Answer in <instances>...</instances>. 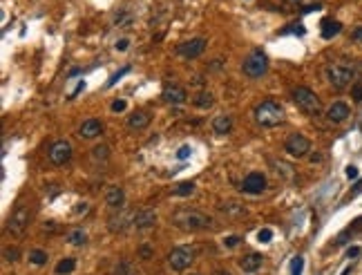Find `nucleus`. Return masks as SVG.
Listing matches in <instances>:
<instances>
[{
	"label": "nucleus",
	"instance_id": "nucleus-1",
	"mask_svg": "<svg viewBox=\"0 0 362 275\" xmlns=\"http://www.w3.org/2000/svg\"><path fill=\"white\" fill-rule=\"evenodd\" d=\"M173 224L181 230H188V233H197V230H204L210 226V217L204 215L199 210H190V208H181L173 215Z\"/></svg>",
	"mask_w": 362,
	"mask_h": 275
},
{
	"label": "nucleus",
	"instance_id": "nucleus-2",
	"mask_svg": "<svg viewBox=\"0 0 362 275\" xmlns=\"http://www.w3.org/2000/svg\"><path fill=\"white\" fill-rule=\"evenodd\" d=\"M255 121L262 128H275L284 121V110H282V105L278 101L266 99L255 108Z\"/></svg>",
	"mask_w": 362,
	"mask_h": 275
},
{
	"label": "nucleus",
	"instance_id": "nucleus-3",
	"mask_svg": "<svg viewBox=\"0 0 362 275\" xmlns=\"http://www.w3.org/2000/svg\"><path fill=\"white\" fill-rule=\"evenodd\" d=\"M291 96H293V103H295L302 112H306V114H320L322 103H320V99H317V94L313 90L304 88V85H297V88H293Z\"/></svg>",
	"mask_w": 362,
	"mask_h": 275
},
{
	"label": "nucleus",
	"instance_id": "nucleus-4",
	"mask_svg": "<svg viewBox=\"0 0 362 275\" xmlns=\"http://www.w3.org/2000/svg\"><path fill=\"white\" fill-rule=\"evenodd\" d=\"M327 81L333 90H347L353 81V65L349 63H331L327 67Z\"/></svg>",
	"mask_w": 362,
	"mask_h": 275
},
{
	"label": "nucleus",
	"instance_id": "nucleus-5",
	"mask_svg": "<svg viewBox=\"0 0 362 275\" xmlns=\"http://www.w3.org/2000/svg\"><path fill=\"white\" fill-rule=\"evenodd\" d=\"M242 72L248 78H260L268 72V58L262 50H255L253 54H248L246 60L242 63Z\"/></svg>",
	"mask_w": 362,
	"mask_h": 275
},
{
	"label": "nucleus",
	"instance_id": "nucleus-6",
	"mask_svg": "<svg viewBox=\"0 0 362 275\" xmlns=\"http://www.w3.org/2000/svg\"><path fill=\"white\" fill-rule=\"evenodd\" d=\"M193 262H195V250L190 246H177L168 255V264L173 271H186Z\"/></svg>",
	"mask_w": 362,
	"mask_h": 275
},
{
	"label": "nucleus",
	"instance_id": "nucleus-7",
	"mask_svg": "<svg viewBox=\"0 0 362 275\" xmlns=\"http://www.w3.org/2000/svg\"><path fill=\"white\" fill-rule=\"evenodd\" d=\"M29 222H32V213H29V208H25V206H18V208L11 213L7 228H9L14 235H23V233L27 230Z\"/></svg>",
	"mask_w": 362,
	"mask_h": 275
},
{
	"label": "nucleus",
	"instance_id": "nucleus-8",
	"mask_svg": "<svg viewBox=\"0 0 362 275\" xmlns=\"http://www.w3.org/2000/svg\"><path fill=\"white\" fill-rule=\"evenodd\" d=\"M47 155H50V161L54 163V166H65V163L72 159V143L65 141V139H58V141L52 143V148H50Z\"/></svg>",
	"mask_w": 362,
	"mask_h": 275
},
{
	"label": "nucleus",
	"instance_id": "nucleus-9",
	"mask_svg": "<svg viewBox=\"0 0 362 275\" xmlns=\"http://www.w3.org/2000/svg\"><path fill=\"white\" fill-rule=\"evenodd\" d=\"M284 150H286L291 157H297V159H300V157H306V152L311 150V141L304 137V134L295 132V134H291V137L286 139Z\"/></svg>",
	"mask_w": 362,
	"mask_h": 275
},
{
	"label": "nucleus",
	"instance_id": "nucleus-10",
	"mask_svg": "<svg viewBox=\"0 0 362 275\" xmlns=\"http://www.w3.org/2000/svg\"><path fill=\"white\" fill-rule=\"evenodd\" d=\"M206 38H201V36H197V38H190L186 43H181V45H177V54L183 58H188V60H193V58H197L204 54L206 50Z\"/></svg>",
	"mask_w": 362,
	"mask_h": 275
},
{
	"label": "nucleus",
	"instance_id": "nucleus-11",
	"mask_svg": "<svg viewBox=\"0 0 362 275\" xmlns=\"http://www.w3.org/2000/svg\"><path fill=\"white\" fill-rule=\"evenodd\" d=\"M264 188H266V177L262 173H248L242 181V191L248 195H260L264 193Z\"/></svg>",
	"mask_w": 362,
	"mask_h": 275
},
{
	"label": "nucleus",
	"instance_id": "nucleus-12",
	"mask_svg": "<svg viewBox=\"0 0 362 275\" xmlns=\"http://www.w3.org/2000/svg\"><path fill=\"white\" fill-rule=\"evenodd\" d=\"M349 114H351V108L347 105L345 101H335L333 105H331L327 110V121L329 123H345V121L349 119Z\"/></svg>",
	"mask_w": 362,
	"mask_h": 275
},
{
	"label": "nucleus",
	"instance_id": "nucleus-13",
	"mask_svg": "<svg viewBox=\"0 0 362 275\" xmlns=\"http://www.w3.org/2000/svg\"><path fill=\"white\" fill-rule=\"evenodd\" d=\"M132 224H134V228H137V230H148V228H152V226L157 224V213L150 210V208L139 210L137 215L132 217Z\"/></svg>",
	"mask_w": 362,
	"mask_h": 275
},
{
	"label": "nucleus",
	"instance_id": "nucleus-14",
	"mask_svg": "<svg viewBox=\"0 0 362 275\" xmlns=\"http://www.w3.org/2000/svg\"><path fill=\"white\" fill-rule=\"evenodd\" d=\"M161 96H163L165 103H170V105H181V103H186V99H188L186 90L179 88V85H165Z\"/></svg>",
	"mask_w": 362,
	"mask_h": 275
},
{
	"label": "nucleus",
	"instance_id": "nucleus-15",
	"mask_svg": "<svg viewBox=\"0 0 362 275\" xmlns=\"http://www.w3.org/2000/svg\"><path fill=\"white\" fill-rule=\"evenodd\" d=\"M105 204L110 206L112 210H121L125 204V193L121 186H110L108 193H105Z\"/></svg>",
	"mask_w": 362,
	"mask_h": 275
},
{
	"label": "nucleus",
	"instance_id": "nucleus-16",
	"mask_svg": "<svg viewBox=\"0 0 362 275\" xmlns=\"http://www.w3.org/2000/svg\"><path fill=\"white\" fill-rule=\"evenodd\" d=\"M78 134H81L83 139H96L103 134V123L99 119H88L83 121L81 128H78Z\"/></svg>",
	"mask_w": 362,
	"mask_h": 275
},
{
	"label": "nucleus",
	"instance_id": "nucleus-17",
	"mask_svg": "<svg viewBox=\"0 0 362 275\" xmlns=\"http://www.w3.org/2000/svg\"><path fill=\"white\" fill-rule=\"evenodd\" d=\"M150 125V114L143 112V110H137L130 119H127V128L130 130H145Z\"/></svg>",
	"mask_w": 362,
	"mask_h": 275
},
{
	"label": "nucleus",
	"instance_id": "nucleus-18",
	"mask_svg": "<svg viewBox=\"0 0 362 275\" xmlns=\"http://www.w3.org/2000/svg\"><path fill=\"white\" fill-rule=\"evenodd\" d=\"M262 255L260 253H248L246 258H242V262H239V266H242L244 273H255L257 268L262 266Z\"/></svg>",
	"mask_w": 362,
	"mask_h": 275
},
{
	"label": "nucleus",
	"instance_id": "nucleus-19",
	"mask_svg": "<svg viewBox=\"0 0 362 275\" xmlns=\"http://www.w3.org/2000/svg\"><path fill=\"white\" fill-rule=\"evenodd\" d=\"M342 32V23L340 20H333V18H324L322 20V38L331 40L333 36H337Z\"/></svg>",
	"mask_w": 362,
	"mask_h": 275
},
{
	"label": "nucleus",
	"instance_id": "nucleus-20",
	"mask_svg": "<svg viewBox=\"0 0 362 275\" xmlns=\"http://www.w3.org/2000/svg\"><path fill=\"white\" fill-rule=\"evenodd\" d=\"M212 130H215V134H228L232 130V117H228V114L215 117L212 119Z\"/></svg>",
	"mask_w": 362,
	"mask_h": 275
},
{
	"label": "nucleus",
	"instance_id": "nucleus-21",
	"mask_svg": "<svg viewBox=\"0 0 362 275\" xmlns=\"http://www.w3.org/2000/svg\"><path fill=\"white\" fill-rule=\"evenodd\" d=\"M193 103H195V108H199V110H208V108L215 105V96H212V92L204 90V92H199V94L195 96Z\"/></svg>",
	"mask_w": 362,
	"mask_h": 275
},
{
	"label": "nucleus",
	"instance_id": "nucleus-22",
	"mask_svg": "<svg viewBox=\"0 0 362 275\" xmlns=\"http://www.w3.org/2000/svg\"><path fill=\"white\" fill-rule=\"evenodd\" d=\"M125 224H127V215H125V213L110 217V230H114V233H123V230H125Z\"/></svg>",
	"mask_w": 362,
	"mask_h": 275
},
{
	"label": "nucleus",
	"instance_id": "nucleus-23",
	"mask_svg": "<svg viewBox=\"0 0 362 275\" xmlns=\"http://www.w3.org/2000/svg\"><path fill=\"white\" fill-rule=\"evenodd\" d=\"M67 242H70L72 246H83V244H88V233H85L83 228H74L67 235Z\"/></svg>",
	"mask_w": 362,
	"mask_h": 275
},
{
	"label": "nucleus",
	"instance_id": "nucleus-24",
	"mask_svg": "<svg viewBox=\"0 0 362 275\" xmlns=\"http://www.w3.org/2000/svg\"><path fill=\"white\" fill-rule=\"evenodd\" d=\"M195 193V183L193 181H181L177 183V186L173 188V195H177V197H188V195Z\"/></svg>",
	"mask_w": 362,
	"mask_h": 275
},
{
	"label": "nucleus",
	"instance_id": "nucleus-25",
	"mask_svg": "<svg viewBox=\"0 0 362 275\" xmlns=\"http://www.w3.org/2000/svg\"><path fill=\"white\" fill-rule=\"evenodd\" d=\"M74 268H76V260L74 258H65V260H60L56 264V273L58 275H70Z\"/></svg>",
	"mask_w": 362,
	"mask_h": 275
},
{
	"label": "nucleus",
	"instance_id": "nucleus-26",
	"mask_svg": "<svg viewBox=\"0 0 362 275\" xmlns=\"http://www.w3.org/2000/svg\"><path fill=\"white\" fill-rule=\"evenodd\" d=\"M114 25H119V27H130L132 25V14L130 11H125V9H119L114 14Z\"/></svg>",
	"mask_w": 362,
	"mask_h": 275
},
{
	"label": "nucleus",
	"instance_id": "nucleus-27",
	"mask_svg": "<svg viewBox=\"0 0 362 275\" xmlns=\"http://www.w3.org/2000/svg\"><path fill=\"white\" fill-rule=\"evenodd\" d=\"M29 262H32L34 266H42L47 262V253H45V250H40V248L29 250Z\"/></svg>",
	"mask_w": 362,
	"mask_h": 275
},
{
	"label": "nucleus",
	"instance_id": "nucleus-28",
	"mask_svg": "<svg viewBox=\"0 0 362 275\" xmlns=\"http://www.w3.org/2000/svg\"><path fill=\"white\" fill-rule=\"evenodd\" d=\"M108 157H110V148H108V145H96V148L92 150V159H94V161H105Z\"/></svg>",
	"mask_w": 362,
	"mask_h": 275
},
{
	"label": "nucleus",
	"instance_id": "nucleus-29",
	"mask_svg": "<svg viewBox=\"0 0 362 275\" xmlns=\"http://www.w3.org/2000/svg\"><path fill=\"white\" fill-rule=\"evenodd\" d=\"M302 266H304V260L300 258V255H295V258H293V266H291V275H300L302 273Z\"/></svg>",
	"mask_w": 362,
	"mask_h": 275
},
{
	"label": "nucleus",
	"instance_id": "nucleus-30",
	"mask_svg": "<svg viewBox=\"0 0 362 275\" xmlns=\"http://www.w3.org/2000/svg\"><path fill=\"white\" fill-rule=\"evenodd\" d=\"M257 240H260L262 244H268V242L273 240V230L271 228H262L260 233H257Z\"/></svg>",
	"mask_w": 362,
	"mask_h": 275
},
{
	"label": "nucleus",
	"instance_id": "nucleus-31",
	"mask_svg": "<svg viewBox=\"0 0 362 275\" xmlns=\"http://www.w3.org/2000/svg\"><path fill=\"white\" fill-rule=\"evenodd\" d=\"M190 155H193V148H190V145H181V148L177 150V159H179V161H186V159H190Z\"/></svg>",
	"mask_w": 362,
	"mask_h": 275
},
{
	"label": "nucleus",
	"instance_id": "nucleus-32",
	"mask_svg": "<svg viewBox=\"0 0 362 275\" xmlns=\"http://www.w3.org/2000/svg\"><path fill=\"white\" fill-rule=\"evenodd\" d=\"M304 32H306V29H304V25H300V23H297V25H291L288 29H282L280 34H300V36H302Z\"/></svg>",
	"mask_w": 362,
	"mask_h": 275
},
{
	"label": "nucleus",
	"instance_id": "nucleus-33",
	"mask_svg": "<svg viewBox=\"0 0 362 275\" xmlns=\"http://www.w3.org/2000/svg\"><path fill=\"white\" fill-rule=\"evenodd\" d=\"M116 273H119V275H134L132 266H130V262H121L119 268H116Z\"/></svg>",
	"mask_w": 362,
	"mask_h": 275
},
{
	"label": "nucleus",
	"instance_id": "nucleus-34",
	"mask_svg": "<svg viewBox=\"0 0 362 275\" xmlns=\"http://www.w3.org/2000/svg\"><path fill=\"white\" fill-rule=\"evenodd\" d=\"M3 255H5V260H7V262H16L20 253H18V248H5Z\"/></svg>",
	"mask_w": 362,
	"mask_h": 275
},
{
	"label": "nucleus",
	"instance_id": "nucleus-35",
	"mask_svg": "<svg viewBox=\"0 0 362 275\" xmlns=\"http://www.w3.org/2000/svg\"><path fill=\"white\" fill-rule=\"evenodd\" d=\"M127 47H130V38H119L114 43V50L116 52H127Z\"/></svg>",
	"mask_w": 362,
	"mask_h": 275
},
{
	"label": "nucleus",
	"instance_id": "nucleus-36",
	"mask_svg": "<svg viewBox=\"0 0 362 275\" xmlns=\"http://www.w3.org/2000/svg\"><path fill=\"white\" fill-rule=\"evenodd\" d=\"M239 242H242V237H237V235H230V237H226V240H224V246H226V248H235Z\"/></svg>",
	"mask_w": 362,
	"mask_h": 275
},
{
	"label": "nucleus",
	"instance_id": "nucleus-37",
	"mask_svg": "<svg viewBox=\"0 0 362 275\" xmlns=\"http://www.w3.org/2000/svg\"><path fill=\"white\" fill-rule=\"evenodd\" d=\"M127 72H130V67H123V70H121V72H116V74H114V76L108 81V88H112V85H116V81H119V78L123 76V74H127Z\"/></svg>",
	"mask_w": 362,
	"mask_h": 275
},
{
	"label": "nucleus",
	"instance_id": "nucleus-38",
	"mask_svg": "<svg viewBox=\"0 0 362 275\" xmlns=\"http://www.w3.org/2000/svg\"><path fill=\"white\" fill-rule=\"evenodd\" d=\"M125 108H127V103H125L123 99H116V101L112 103V112H123Z\"/></svg>",
	"mask_w": 362,
	"mask_h": 275
},
{
	"label": "nucleus",
	"instance_id": "nucleus-39",
	"mask_svg": "<svg viewBox=\"0 0 362 275\" xmlns=\"http://www.w3.org/2000/svg\"><path fill=\"white\" fill-rule=\"evenodd\" d=\"M139 255H141V258H143V260H148L150 255H152V248L148 246V244H143V246L139 248Z\"/></svg>",
	"mask_w": 362,
	"mask_h": 275
},
{
	"label": "nucleus",
	"instance_id": "nucleus-40",
	"mask_svg": "<svg viewBox=\"0 0 362 275\" xmlns=\"http://www.w3.org/2000/svg\"><path fill=\"white\" fill-rule=\"evenodd\" d=\"M351 40H355V43H362V25H358L351 32Z\"/></svg>",
	"mask_w": 362,
	"mask_h": 275
},
{
	"label": "nucleus",
	"instance_id": "nucleus-41",
	"mask_svg": "<svg viewBox=\"0 0 362 275\" xmlns=\"http://www.w3.org/2000/svg\"><path fill=\"white\" fill-rule=\"evenodd\" d=\"M345 170H347V177H349V179H358L360 173H358V168H355V166H347Z\"/></svg>",
	"mask_w": 362,
	"mask_h": 275
},
{
	"label": "nucleus",
	"instance_id": "nucleus-42",
	"mask_svg": "<svg viewBox=\"0 0 362 275\" xmlns=\"http://www.w3.org/2000/svg\"><path fill=\"white\" fill-rule=\"evenodd\" d=\"M353 99L355 101H362V83H355V88H353Z\"/></svg>",
	"mask_w": 362,
	"mask_h": 275
},
{
	"label": "nucleus",
	"instance_id": "nucleus-43",
	"mask_svg": "<svg viewBox=\"0 0 362 275\" xmlns=\"http://www.w3.org/2000/svg\"><path fill=\"white\" fill-rule=\"evenodd\" d=\"M353 76L358 78V83H362V63H358L353 67Z\"/></svg>",
	"mask_w": 362,
	"mask_h": 275
},
{
	"label": "nucleus",
	"instance_id": "nucleus-44",
	"mask_svg": "<svg viewBox=\"0 0 362 275\" xmlns=\"http://www.w3.org/2000/svg\"><path fill=\"white\" fill-rule=\"evenodd\" d=\"M351 230H362V217H358V219H355V222H353V226H351V228L347 230V233H351ZM347 233H345V235H347Z\"/></svg>",
	"mask_w": 362,
	"mask_h": 275
},
{
	"label": "nucleus",
	"instance_id": "nucleus-45",
	"mask_svg": "<svg viewBox=\"0 0 362 275\" xmlns=\"http://www.w3.org/2000/svg\"><path fill=\"white\" fill-rule=\"evenodd\" d=\"M358 255H360V248H358V246L347 248V258H358Z\"/></svg>",
	"mask_w": 362,
	"mask_h": 275
},
{
	"label": "nucleus",
	"instance_id": "nucleus-46",
	"mask_svg": "<svg viewBox=\"0 0 362 275\" xmlns=\"http://www.w3.org/2000/svg\"><path fill=\"white\" fill-rule=\"evenodd\" d=\"M83 90H85V81H81V83L76 85V90H74V92H72V94H70V99H74V96H76V94H81Z\"/></svg>",
	"mask_w": 362,
	"mask_h": 275
},
{
	"label": "nucleus",
	"instance_id": "nucleus-47",
	"mask_svg": "<svg viewBox=\"0 0 362 275\" xmlns=\"http://www.w3.org/2000/svg\"><path fill=\"white\" fill-rule=\"evenodd\" d=\"M317 9H320V5L315 3V5H306V7H304L302 11H304V14H311V11H317Z\"/></svg>",
	"mask_w": 362,
	"mask_h": 275
},
{
	"label": "nucleus",
	"instance_id": "nucleus-48",
	"mask_svg": "<svg viewBox=\"0 0 362 275\" xmlns=\"http://www.w3.org/2000/svg\"><path fill=\"white\" fill-rule=\"evenodd\" d=\"M358 193H362V181L358 183V186H355L353 188V193H351V197H355V195H358Z\"/></svg>",
	"mask_w": 362,
	"mask_h": 275
},
{
	"label": "nucleus",
	"instance_id": "nucleus-49",
	"mask_svg": "<svg viewBox=\"0 0 362 275\" xmlns=\"http://www.w3.org/2000/svg\"><path fill=\"white\" fill-rule=\"evenodd\" d=\"M76 213H88V204H78V208Z\"/></svg>",
	"mask_w": 362,
	"mask_h": 275
},
{
	"label": "nucleus",
	"instance_id": "nucleus-50",
	"mask_svg": "<svg viewBox=\"0 0 362 275\" xmlns=\"http://www.w3.org/2000/svg\"><path fill=\"white\" fill-rule=\"evenodd\" d=\"M212 275H230V273H228V271H215Z\"/></svg>",
	"mask_w": 362,
	"mask_h": 275
},
{
	"label": "nucleus",
	"instance_id": "nucleus-51",
	"mask_svg": "<svg viewBox=\"0 0 362 275\" xmlns=\"http://www.w3.org/2000/svg\"><path fill=\"white\" fill-rule=\"evenodd\" d=\"M286 3H291V5H300L302 0H286Z\"/></svg>",
	"mask_w": 362,
	"mask_h": 275
},
{
	"label": "nucleus",
	"instance_id": "nucleus-52",
	"mask_svg": "<svg viewBox=\"0 0 362 275\" xmlns=\"http://www.w3.org/2000/svg\"><path fill=\"white\" fill-rule=\"evenodd\" d=\"M349 273H351V268H345V271H342V275H349Z\"/></svg>",
	"mask_w": 362,
	"mask_h": 275
},
{
	"label": "nucleus",
	"instance_id": "nucleus-53",
	"mask_svg": "<svg viewBox=\"0 0 362 275\" xmlns=\"http://www.w3.org/2000/svg\"><path fill=\"white\" fill-rule=\"evenodd\" d=\"M193 275H199V273H193Z\"/></svg>",
	"mask_w": 362,
	"mask_h": 275
}]
</instances>
